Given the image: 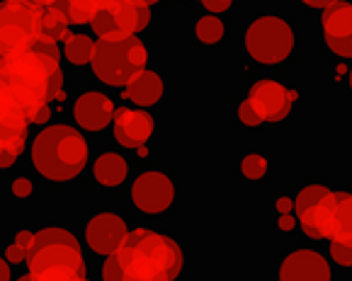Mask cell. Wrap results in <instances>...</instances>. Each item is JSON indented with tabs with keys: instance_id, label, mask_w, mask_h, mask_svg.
Wrapping results in <instances>:
<instances>
[{
	"instance_id": "8fae6325",
	"label": "cell",
	"mask_w": 352,
	"mask_h": 281,
	"mask_svg": "<svg viewBox=\"0 0 352 281\" xmlns=\"http://www.w3.org/2000/svg\"><path fill=\"white\" fill-rule=\"evenodd\" d=\"M131 201L141 214L163 216L177 201V182L163 170H146L131 182Z\"/></svg>"
},
{
	"instance_id": "7402d4cb",
	"label": "cell",
	"mask_w": 352,
	"mask_h": 281,
	"mask_svg": "<svg viewBox=\"0 0 352 281\" xmlns=\"http://www.w3.org/2000/svg\"><path fill=\"white\" fill-rule=\"evenodd\" d=\"M195 39H197L199 47L214 49L226 39V25L219 15H202L195 22Z\"/></svg>"
},
{
	"instance_id": "5bb4252c",
	"label": "cell",
	"mask_w": 352,
	"mask_h": 281,
	"mask_svg": "<svg viewBox=\"0 0 352 281\" xmlns=\"http://www.w3.org/2000/svg\"><path fill=\"white\" fill-rule=\"evenodd\" d=\"M155 117L151 112L136 110V107H120L114 110L112 117V131L114 138L120 140L124 148H139L146 146L148 140L155 138Z\"/></svg>"
},
{
	"instance_id": "4316f807",
	"label": "cell",
	"mask_w": 352,
	"mask_h": 281,
	"mask_svg": "<svg viewBox=\"0 0 352 281\" xmlns=\"http://www.w3.org/2000/svg\"><path fill=\"white\" fill-rule=\"evenodd\" d=\"M236 121H239L243 129H250V131L260 129L258 117H255V112L250 110V104L245 102V99H241V102L236 104Z\"/></svg>"
},
{
	"instance_id": "836d02e7",
	"label": "cell",
	"mask_w": 352,
	"mask_h": 281,
	"mask_svg": "<svg viewBox=\"0 0 352 281\" xmlns=\"http://www.w3.org/2000/svg\"><path fill=\"white\" fill-rule=\"evenodd\" d=\"M301 5L311 8V10H323V8L333 5V3H338V0H299Z\"/></svg>"
},
{
	"instance_id": "f1b7e54d",
	"label": "cell",
	"mask_w": 352,
	"mask_h": 281,
	"mask_svg": "<svg viewBox=\"0 0 352 281\" xmlns=\"http://www.w3.org/2000/svg\"><path fill=\"white\" fill-rule=\"evenodd\" d=\"M294 228H299L294 211H289V214H277V230H280L282 235L294 233Z\"/></svg>"
},
{
	"instance_id": "5b68a950",
	"label": "cell",
	"mask_w": 352,
	"mask_h": 281,
	"mask_svg": "<svg viewBox=\"0 0 352 281\" xmlns=\"http://www.w3.org/2000/svg\"><path fill=\"white\" fill-rule=\"evenodd\" d=\"M243 53L263 68H280L296 58L299 51V32L277 12H265L248 22L243 29Z\"/></svg>"
},
{
	"instance_id": "4fadbf2b",
	"label": "cell",
	"mask_w": 352,
	"mask_h": 281,
	"mask_svg": "<svg viewBox=\"0 0 352 281\" xmlns=\"http://www.w3.org/2000/svg\"><path fill=\"white\" fill-rule=\"evenodd\" d=\"M277 276L289 279H333L331 260L316 247H296L280 257Z\"/></svg>"
},
{
	"instance_id": "d4e9b609",
	"label": "cell",
	"mask_w": 352,
	"mask_h": 281,
	"mask_svg": "<svg viewBox=\"0 0 352 281\" xmlns=\"http://www.w3.org/2000/svg\"><path fill=\"white\" fill-rule=\"evenodd\" d=\"M68 15L58 5L42 8V34L52 39H63L68 34Z\"/></svg>"
},
{
	"instance_id": "cb8c5ba5",
	"label": "cell",
	"mask_w": 352,
	"mask_h": 281,
	"mask_svg": "<svg viewBox=\"0 0 352 281\" xmlns=\"http://www.w3.org/2000/svg\"><path fill=\"white\" fill-rule=\"evenodd\" d=\"M63 3H66L68 22H73V25H90L95 12L102 10L104 5H109L112 0H63Z\"/></svg>"
},
{
	"instance_id": "2e32d148",
	"label": "cell",
	"mask_w": 352,
	"mask_h": 281,
	"mask_svg": "<svg viewBox=\"0 0 352 281\" xmlns=\"http://www.w3.org/2000/svg\"><path fill=\"white\" fill-rule=\"evenodd\" d=\"M114 104L102 93H85L73 102V119L85 131H104L112 124Z\"/></svg>"
},
{
	"instance_id": "74e56055",
	"label": "cell",
	"mask_w": 352,
	"mask_h": 281,
	"mask_svg": "<svg viewBox=\"0 0 352 281\" xmlns=\"http://www.w3.org/2000/svg\"><path fill=\"white\" fill-rule=\"evenodd\" d=\"M144 3H148V5H155V3H161V0H144Z\"/></svg>"
},
{
	"instance_id": "83f0119b",
	"label": "cell",
	"mask_w": 352,
	"mask_h": 281,
	"mask_svg": "<svg viewBox=\"0 0 352 281\" xmlns=\"http://www.w3.org/2000/svg\"><path fill=\"white\" fill-rule=\"evenodd\" d=\"M331 56L340 58V61H350L352 58V34L350 39H336V42H323Z\"/></svg>"
},
{
	"instance_id": "277c9868",
	"label": "cell",
	"mask_w": 352,
	"mask_h": 281,
	"mask_svg": "<svg viewBox=\"0 0 352 281\" xmlns=\"http://www.w3.org/2000/svg\"><path fill=\"white\" fill-rule=\"evenodd\" d=\"M25 260L27 269H30V279H85V260L80 255L76 235L68 233L66 228L52 225V228L34 233Z\"/></svg>"
},
{
	"instance_id": "6da1fadb",
	"label": "cell",
	"mask_w": 352,
	"mask_h": 281,
	"mask_svg": "<svg viewBox=\"0 0 352 281\" xmlns=\"http://www.w3.org/2000/svg\"><path fill=\"white\" fill-rule=\"evenodd\" d=\"M0 90L25 112L30 124H44L52 117L49 102L63 97L56 39L42 34L27 47H0Z\"/></svg>"
},
{
	"instance_id": "52a82bcc",
	"label": "cell",
	"mask_w": 352,
	"mask_h": 281,
	"mask_svg": "<svg viewBox=\"0 0 352 281\" xmlns=\"http://www.w3.org/2000/svg\"><path fill=\"white\" fill-rule=\"evenodd\" d=\"M245 102L255 112L260 126L285 124L301 102V90L280 78H258L245 90Z\"/></svg>"
},
{
	"instance_id": "8992f818",
	"label": "cell",
	"mask_w": 352,
	"mask_h": 281,
	"mask_svg": "<svg viewBox=\"0 0 352 281\" xmlns=\"http://www.w3.org/2000/svg\"><path fill=\"white\" fill-rule=\"evenodd\" d=\"M148 63V49L144 47L136 34L131 37H112V39H98L93 49V73L104 85L120 88L126 85L139 71H144Z\"/></svg>"
},
{
	"instance_id": "484cf974",
	"label": "cell",
	"mask_w": 352,
	"mask_h": 281,
	"mask_svg": "<svg viewBox=\"0 0 352 281\" xmlns=\"http://www.w3.org/2000/svg\"><path fill=\"white\" fill-rule=\"evenodd\" d=\"M331 243V260L336 267L352 271V240H328Z\"/></svg>"
},
{
	"instance_id": "d6a6232c",
	"label": "cell",
	"mask_w": 352,
	"mask_h": 281,
	"mask_svg": "<svg viewBox=\"0 0 352 281\" xmlns=\"http://www.w3.org/2000/svg\"><path fill=\"white\" fill-rule=\"evenodd\" d=\"M6 255H8V262H22L25 260V250H22L20 245L17 243H12V245H8V250H6Z\"/></svg>"
},
{
	"instance_id": "1f68e13d",
	"label": "cell",
	"mask_w": 352,
	"mask_h": 281,
	"mask_svg": "<svg viewBox=\"0 0 352 281\" xmlns=\"http://www.w3.org/2000/svg\"><path fill=\"white\" fill-rule=\"evenodd\" d=\"M275 214H289V211H294V199L287 197V194H282V197L275 199Z\"/></svg>"
},
{
	"instance_id": "9c48e42d",
	"label": "cell",
	"mask_w": 352,
	"mask_h": 281,
	"mask_svg": "<svg viewBox=\"0 0 352 281\" xmlns=\"http://www.w3.org/2000/svg\"><path fill=\"white\" fill-rule=\"evenodd\" d=\"M151 20V5L144 0H112L109 5L95 12L90 27L100 39L131 37L148 29Z\"/></svg>"
},
{
	"instance_id": "44dd1931",
	"label": "cell",
	"mask_w": 352,
	"mask_h": 281,
	"mask_svg": "<svg viewBox=\"0 0 352 281\" xmlns=\"http://www.w3.org/2000/svg\"><path fill=\"white\" fill-rule=\"evenodd\" d=\"M239 175L250 184L263 182L272 175V160L263 151H248L239 158Z\"/></svg>"
},
{
	"instance_id": "ba28073f",
	"label": "cell",
	"mask_w": 352,
	"mask_h": 281,
	"mask_svg": "<svg viewBox=\"0 0 352 281\" xmlns=\"http://www.w3.org/2000/svg\"><path fill=\"white\" fill-rule=\"evenodd\" d=\"M336 189L326 182H306L294 197V216L301 233L311 240H328Z\"/></svg>"
},
{
	"instance_id": "7c38bea8",
	"label": "cell",
	"mask_w": 352,
	"mask_h": 281,
	"mask_svg": "<svg viewBox=\"0 0 352 281\" xmlns=\"http://www.w3.org/2000/svg\"><path fill=\"white\" fill-rule=\"evenodd\" d=\"M30 119L25 112L0 90V170L10 167L27 146Z\"/></svg>"
},
{
	"instance_id": "ffe728a7",
	"label": "cell",
	"mask_w": 352,
	"mask_h": 281,
	"mask_svg": "<svg viewBox=\"0 0 352 281\" xmlns=\"http://www.w3.org/2000/svg\"><path fill=\"white\" fill-rule=\"evenodd\" d=\"M328 240H352V192L336 189V204H333L331 225H328Z\"/></svg>"
},
{
	"instance_id": "e0dca14e",
	"label": "cell",
	"mask_w": 352,
	"mask_h": 281,
	"mask_svg": "<svg viewBox=\"0 0 352 281\" xmlns=\"http://www.w3.org/2000/svg\"><path fill=\"white\" fill-rule=\"evenodd\" d=\"M166 80L158 71L153 68H144L134 78L126 83L124 90V99L131 102L134 107H155L161 104L163 97H166Z\"/></svg>"
},
{
	"instance_id": "8d00e7d4",
	"label": "cell",
	"mask_w": 352,
	"mask_h": 281,
	"mask_svg": "<svg viewBox=\"0 0 352 281\" xmlns=\"http://www.w3.org/2000/svg\"><path fill=\"white\" fill-rule=\"evenodd\" d=\"M347 93L352 97V68H347Z\"/></svg>"
},
{
	"instance_id": "7a4b0ae2",
	"label": "cell",
	"mask_w": 352,
	"mask_h": 281,
	"mask_svg": "<svg viewBox=\"0 0 352 281\" xmlns=\"http://www.w3.org/2000/svg\"><path fill=\"white\" fill-rule=\"evenodd\" d=\"M109 257L117 269V279L170 281L185 269L182 245L170 235L148 228L129 230Z\"/></svg>"
},
{
	"instance_id": "603a6c76",
	"label": "cell",
	"mask_w": 352,
	"mask_h": 281,
	"mask_svg": "<svg viewBox=\"0 0 352 281\" xmlns=\"http://www.w3.org/2000/svg\"><path fill=\"white\" fill-rule=\"evenodd\" d=\"M93 49L95 42L88 34H76V32H68L63 37V53L73 66H85L93 58Z\"/></svg>"
},
{
	"instance_id": "e575fe53",
	"label": "cell",
	"mask_w": 352,
	"mask_h": 281,
	"mask_svg": "<svg viewBox=\"0 0 352 281\" xmlns=\"http://www.w3.org/2000/svg\"><path fill=\"white\" fill-rule=\"evenodd\" d=\"M10 265H8V260H3V257H0V281H8L10 279Z\"/></svg>"
},
{
	"instance_id": "ac0fdd59",
	"label": "cell",
	"mask_w": 352,
	"mask_h": 281,
	"mask_svg": "<svg viewBox=\"0 0 352 281\" xmlns=\"http://www.w3.org/2000/svg\"><path fill=\"white\" fill-rule=\"evenodd\" d=\"M318 27H321L323 42L350 39V34H352V3L338 0V3H333V5L323 8Z\"/></svg>"
},
{
	"instance_id": "f546056e",
	"label": "cell",
	"mask_w": 352,
	"mask_h": 281,
	"mask_svg": "<svg viewBox=\"0 0 352 281\" xmlns=\"http://www.w3.org/2000/svg\"><path fill=\"white\" fill-rule=\"evenodd\" d=\"M32 192H34V184H32L27 178H20V180H15V182H12V194H15L17 199L32 197Z\"/></svg>"
},
{
	"instance_id": "4dcf8cb0",
	"label": "cell",
	"mask_w": 352,
	"mask_h": 281,
	"mask_svg": "<svg viewBox=\"0 0 352 281\" xmlns=\"http://www.w3.org/2000/svg\"><path fill=\"white\" fill-rule=\"evenodd\" d=\"M204 5V10L212 12V15H219V12H226L228 8L233 5V0H199Z\"/></svg>"
},
{
	"instance_id": "d590c367",
	"label": "cell",
	"mask_w": 352,
	"mask_h": 281,
	"mask_svg": "<svg viewBox=\"0 0 352 281\" xmlns=\"http://www.w3.org/2000/svg\"><path fill=\"white\" fill-rule=\"evenodd\" d=\"M32 5H39V8H49V5H56L58 0H27Z\"/></svg>"
},
{
	"instance_id": "d6986e66",
	"label": "cell",
	"mask_w": 352,
	"mask_h": 281,
	"mask_svg": "<svg viewBox=\"0 0 352 281\" xmlns=\"http://www.w3.org/2000/svg\"><path fill=\"white\" fill-rule=\"evenodd\" d=\"M129 178V162L120 153H102L93 162V180L104 189H117Z\"/></svg>"
},
{
	"instance_id": "3957f363",
	"label": "cell",
	"mask_w": 352,
	"mask_h": 281,
	"mask_svg": "<svg viewBox=\"0 0 352 281\" xmlns=\"http://www.w3.org/2000/svg\"><path fill=\"white\" fill-rule=\"evenodd\" d=\"M32 165L49 182H71L88 165V140L73 126L54 124L34 136Z\"/></svg>"
},
{
	"instance_id": "30bf717a",
	"label": "cell",
	"mask_w": 352,
	"mask_h": 281,
	"mask_svg": "<svg viewBox=\"0 0 352 281\" xmlns=\"http://www.w3.org/2000/svg\"><path fill=\"white\" fill-rule=\"evenodd\" d=\"M42 37V8L27 0H0V47H27Z\"/></svg>"
},
{
	"instance_id": "9a60e30c",
	"label": "cell",
	"mask_w": 352,
	"mask_h": 281,
	"mask_svg": "<svg viewBox=\"0 0 352 281\" xmlns=\"http://www.w3.org/2000/svg\"><path fill=\"white\" fill-rule=\"evenodd\" d=\"M129 233L126 228V221L120 214H112V211H102V214H95L85 223V243L95 255H112L120 243L124 240V235Z\"/></svg>"
}]
</instances>
